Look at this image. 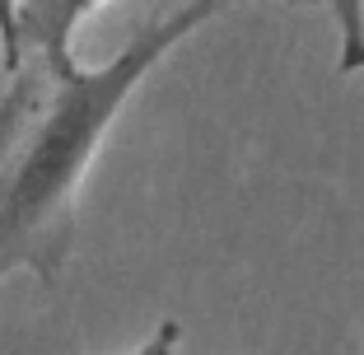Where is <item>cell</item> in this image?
I'll return each mask as SVG.
<instances>
[{
  "instance_id": "6da1fadb",
  "label": "cell",
  "mask_w": 364,
  "mask_h": 355,
  "mask_svg": "<svg viewBox=\"0 0 364 355\" xmlns=\"http://www.w3.org/2000/svg\"><path fill=\"white\" fill-rule=\"evenodd\" d=\"M225 0H182L145 23L107 65L23 56L0 94V280L52 285L75 243V196L107 127L154 65L220 14Z\"/></svg>"
},
{
  "instance_id": "7a4b0ae2",
  "label": "cell",
  "mask_w": 364,
  "mask_h": 355,
  "mask_svg": "<svg viewBox=\"0 0 364 355\" xmlns=\"http://www.w3.org/2000/svg\"><path fill=\"white\" fill-rule=\"evenodd\" d=\"M103 0H19V14H14V56L10 70L23 56H75L70 52V38L75 28L98 10Z\"/></svg>"
},
{
  "instance_id": "3957f363",
  "label": "cell",
  "mask_w": 364,
  "mask_h": 355,
  "mask_svg": "<svg viewBox=\"0 0 364 355\" xmlns=\"http://www.w3.org/2000/svg\"><path fill=\"white\" fill-rule=\"evenodd\" d=\"M336 19V61L346 75L364 65V0H327Z\"/></svg>"
},
{
  "instance_id": "277c9868",
  "label": "cell",
  "mask_w": 364,
  "mask_h": 355,
  "mask_svg": "<svg viewBox=\"0 0 364 355\" xmlns=\"http://www.w3.org/2000/svg\"><path fill=\"white\" fill-rule=\"evenodd\" d=\"M178 346H182V327L173 323V318H164L145 341L131 346V351H122V355H178Z\"/></svg>"
},
{
  "instance_id": "5b68a950",
  "label": "cell",
  "mask_w": 364,
  "mask_h": 355,
  "mask_svg": "<svg viewBox=\"0 0 364 355\" xmlns=\"http://www.w3.org/2000/svg\"><path fill=\"white\" fill-rule=\"evenodd\" d=\"M14 14H19V0H0V61L5 65L14 56Z\"/></svg>"
},
{
  "instance_id": "8992f818",
  "label": "cell",
  "mask_w": 364,
  "mask_h": 355,
  "mask_svg": "<svg viewBox=\"0 0 364 355\" xmlns=\"http://www.w3.org/2000/svg\"><path fill=\"white\" fill-rule=\"evenodd\" d=\"M289 5H327V0H289Z\"/></svg>"
}]
</instances>
